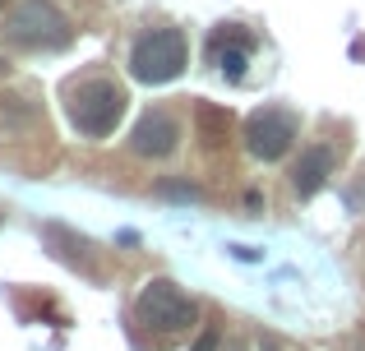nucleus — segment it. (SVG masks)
Returning <instances> with one entry per match:
<instances>
[{
    "mask_svg": "<svg viewBox=\"0 0 365 351\" xmlns=\"http://www.w3.org/2000/svg\"><path fill=\"white\" fill-rule=\"evenodd\" d=\"M199 324V305L176 287L171 278H153L134 300V342L139 347H167L180 333Z\"/></svg>",
    "mask_w": 365,
    "mask_h": 351,
    "instance_id": "obj_1",
    "label": "nucleus"
},
{
    "mask_svg": "<svg viewBox=\"0 0 365 351\" xmlns=\"http://www.w3.org/2000/svg\"><path fill=\"white\" fill-rule=\"evenodd\" d=\"M125 107H130V93L116 79H83L65 93V116L83 139H107L120 125Z\"/></svg>",
    "mask_w": 365,
    "mask_h": 351,
    "instance_id": "obj_2",
    "label": "nucleus"
},
{
    "mask_svg": "<svg viewBox=\"0 0 365 351\" xmlns=\"http://www.w3.org/2000/svg\"><path fill=\"white\" fill-rule=\"evenodd\" d=\"M5 42L19 51H61L74 42V23L56 0H24L14 5V14L5 19Z\"/></svg>",
    "mask_w": 365,
    "mask_h": 351,
    "instance_id": "obj_3",
    "label": "nucleus"
},
{
    "mask_svg": "<svg viewBox=\"0 0 365 351\" xmlns=\"http://www.w3.org/2000/svg\"><path fill=\"white\" fill-rule=\"evenodd\" d=\"M190 61V42L180 28H148L130 46V74L139 83H171Z\"/></svg>",
    "mask_w": 365,
    "mask_h": 351,
    "instance_id": "obj_4",
    "label": "nucleus"
},
{
    "mask_svg": "<svg viewBox=\"0 0 365 351\" xmlns=\"http://www.w3.org/2000/svg\"><path fill=\"white\" fill-rule=\"evenodd\" d=\"M296 139H301V116L287 107H264L245 120V148L259 162H282Z\"/></svg>",
    "mask_w": 365,
    "mask_h": 351,
    "instance_id": "obj_5",
    "label": "nucleus"
},
{
    "mask_svg": "<svg viewBox=\"0 0 365 351\" xmlns=\"http://www.w3.org/2000/svg\"><path fill=\"white\" fill-rule=\"evenodd\" d=\"M130 148L139 157H171L180 148V120L171 116V111H143L139 125H134L130 135Z\"/></svg>",
    "mask_w": 365,
    "mask_h": 351,
    "instance_id": "obj_6",
    "label": "nucleus"
},
{
    "mask_svg": "<svg viewBox=\"0 0 365 351\" xmlns=\"http://www.w3.org/2000/svg\"><path fill=\"white\" fill-rule=\"evenodd\" d=\"M250 37L241 33V23H222L213 33V42H208V51H213V65H217V74L222 79H232V83H241L245 79V65H250Z\"/></svg>",
    "mask_w": 365,
    "mask_h": 351,
    "instance_id": "obj_7",
    "label": "nucleus"
},
{
    "mask_svg": "<svg viewBox=\"0 0 365 351\" xmlns=\"http://www.w3.org/2000/svg\"><path fill=\"white\" fill-rule=\"evenodd\" d=\"M333 167H338V153H333L329 144H310L301 157H296V167H292V185H296V194H301V199L319 194V189L329 185Z\"/></svg>",
    "mask_w": 365,
    "mask_h": 351,
    "instance_id": "obj_8",
    "label": "nucleus"
},
{
    "mask_svg": "<svg viewBox=\"0 0 365 351\" xmlns=\"http://www.w3.org/2000/svg\"><path fill=\"white\" fill-rule=\"evenodd\" d=\"M195 130H199V139H204L208 148H217L227 139V130H232V116H227L222 107H213V102H199L195 107Z\"/></svg>",
    "mask_w": 365,
    "mask_h": 351,
    "instance_id": "obj_9",
    "label": "nucleus"
},
{
    "mask_svg": "<svg viewBox=\"0 0 365 351\" xmlns=\"http://www.w3.org/2000/svg\"><path fill=\"white\" fill-rule=\"evenodd\" d=\"M195 351H217V333H204V337H199V347Z\"/></svg>",
    "mask_w": 365,
    "mask_h": 351,
    "instance_id": "obj_10",
    "label": "nucleus"
},
{
    "mask_svg": "<svg viewBox=\"0 0 365 351\" xmlns=\"http://www.w3.org/2000/svg\"><path fill=\"white\" fill-rule=\"evenodd\" d=\"M5 74H9V65H5V56H0V79H5Z\"/></svg>",
    "mask_w": 365,
    "mask_h": 351,
    "instance_id": "obj_11",
    "label": "nucleus"
},
{
    "mask_svg": "<svg viewBox=\"0 0 365 351\" xmlns=\"http://www.w3.org/2000/svg\"><path fill=\"white\" fill-rule=\"evenodd\" d=\"M227 351H241V347H227Z\"/></svg>",
    "mask_w": 365,
    "mask_h": 351,
    "instance_id": "obj_12",
    "label": "nucleus"
},
{
    "mask_svg": "<svg viewBox=\"0 0 365 351\" xmlns=\"http://www.w3.org/2000/svg\"><path fill=\"white\" fill-rule=\"evenodd\" d=\"M0 5H5V0H0Z\"/></svg>",
    "mask_w": 365,
    "mask_h": 351,
    "instance_id": "obj_13",
    "label": "nucleus"
}]
</instances>
